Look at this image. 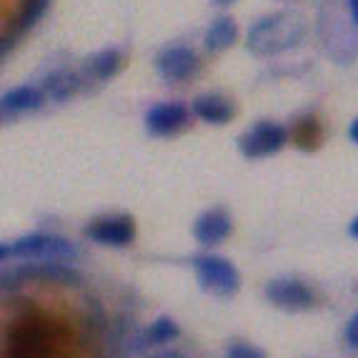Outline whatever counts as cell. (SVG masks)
I'll return each instance as SVG.
<instances>
[{
  "mask_svg": "<svg viewBox=\"0 0 358 358\" xmlns=\"http://www.w3.org/2000/svg\"><path fill=\"white\" fill-rule=\"evenodd\" d=\"M226 358H266V353L261 348L251 346V343H231Z\"/></svg>",
  "mask_w": 358,
  "mask_h": 358,
  "instance_id": "ac0fdd59",
  "label": "cell"
},
{
  "mask_svg": "<svg viewBox=\"0 0 358 358\" xmlns=\"http://www.w3.org/2000/svg\"><path fill=\"white\" fill-rule=\"evenodd\" d=\"M188 118H191V110L183 103H158L145 115V128L153 136H173L188 126Z\"/></svg>",
  "mask_w": 358,
  "mask_h": 358,
  "instance_id": "ba28073f",
  "label": "cell"
},
{
  "mask_svg": "<svg viewBox=\"0 0 358 358\" xmlns=\"http://www.w3.org/2000/svg\"><path fill=\"white\" fill-rule=\"evenodd\" d=\"M0 258H36V261H63L73 263L78 258V248L73 243H68L60 236H48V233H30L23 238L6 243L0 248Z\"/></svg>",
  "mask_w": 358,
  "mask_h": 358,
  "instance_id": "7a4b0ae2",
  "label": "cell"
},
{
  "mask_svg": "<svg viewBox=\"0 0 358 358\" xmlns=\"http://www.w3.org/2000/svg\"><path fill=\"white\" fill-rule=\"evenodd\" d=\"M78 88H80V78H78L73 71H68V68L53 71L48 78H45V83H43L45 96H48L50 101H58V103L73 98L78 93Z\"/></svg>",
  "mask_w": 358,
  "mask_h": 358,
  "instance_id": "4fadbf2b",
  "label": "cell"
},
{
  "mask_svg": "<svg viewBox=\"0 0 358 358\" xmlns=\"http://www.w3.org/2000/svg\"><path fill=\"white\" fill-rule=\"evenodd\" d=\"M120 63H123V58H120L118 50L108 48V50H101V53L93 55V58L85 63V71L96 78V80H108V78L115 76V73L120 71Z\"/></svg>",
  "mask_w": 358,
  "mask_h": 358,
  "instance_id": "9a60e30c",
  "label": "cell"
},
{
  "mask_svg": "<svg viewBox=\"0 0 358 358\" xmlns=\"http://www.w3.org/2000/svg\"><path fill=\"white\" fill-rule=\"evenodd\" d=\"M85 236L101 245H128L136 238V223L128 215H113V218H101L85 228Z\"/></svg>",
  "mask_w": 358,
  "mask_h": 358,
  "instance_id": "52a82bcc",
  "label": "cell"
},
{
  "mask_svg": "<svg viewBox=\"0 0 358 358\" xmlns=\"http://www.w3.org/2000/svg\"><path fill=\"white\" fill-rule=\"evenodd\" d=\"M193 236L203 245L223 243L231 236V218L223 210H206L193 226Z\"/></svg>",
  "mask_w": 358,
  "mask_h": 358,
  "instance_id": "30bf717a",
  "label": "cell"
},
{
  "mask_svg": "<svg viewBox=\"0 0 358 358\" xmlns=\"http://www.w3.org/2000/svg\"><path fill=\"white\" fill-rule=\"evenodd\" d=\"M10 275H13V278H23V281L63 283V286H78V283H80V275H78V271H73L71 263H63V261L30 263V266H23V268L13 271Z\"/></svg>",
  "mask_w": 358,
  "mask_h": 358,
  "instance_id": "9c48e42d",
  "label": "cell"
},
{
  "mask_svg": "<svg viewBox=\"0 0 358 358\" xmlns=\"http://www.w3.org/2000/svg\"><path fill=\"white\" fill-rule=\"evenodd\" d=\"M155 358H185L180 351H163V353H158Z\"/></svg>",
  "mask_w": 358,
  "mask_h": 358,
  "instance_id": "7402d4cb",
  "label": "cell"
},
{
  "mask_svg": "<svg viewBox=\"0 0 358 358\" xmlns=\"http://www.w3.org/2000/svg\"><path fill=\"white\" fill-rule=\"evenodd\" d=\"M196 275L201 288L215 293V296H233L241 288V273L223 256L196 258Z\"/></svg>",
  "mask_w": 358,
  "mask_h": 358,
  "instance_id": "3957f363",
  "label": "cell"
},
{
  "mask_svg": "<svg viewBox=\"0 0 358 358\" xmlns=\"http://www.w3.org/2000/svg\"><path fill=\"white\" fill-rule=\"evenodd\" d=\"M348 233H351L353 238H358V215L351 221V226H348Z\"/></svg>",
  "mask_w": 358,
  "mask_h": 358,
  "instance_id": "603a6c76",
  "label": "cell"
},
{
  "mask_svg": "<svg viewBox=\"0 0 358 358\" xmlns=\"http://www.w3.org/2000/svg\"><path fill=\"white\" fill-rule=\"evenodd\" d=\"M215 3H221V6H228V3H233V0H215Z\"/></svg>",
  "mask_w": 358,
  "mask_h": 358,
  "instance_id": "cb8c5ba5",
  "label": "cell"
},
{
  "mask_svg": "<svg viewBox=\"0 0 358 358\" xmlns=\"http://www.w3.org/2000/svg\"><path fill=\"white\" fill-rule=\"evenodd\" d=\"M236 36H238L236 23H233L231 18H218L208 30H206L203 43L210 53H218V50H226L228 45H233V43H236Z\"/></svg>",
  "mask_w": 358,
  "mask_h": 358,
  "instance_id": "5bb4252c",
  "label": "cell"
},
{
  "mask_svg": "<svg viewBox=\"0 0 358 358\" xmlns=\"http://www.w3.org/2000/svg\"><path fill=\"white\" fill-rule=\"evenodd\" d=\"M45 101V90H38L33 85H18V88L8 90L3 96V115H18L38 110Z\"/></svg>",
  "mask_w": 358,
  "mask_h": 358,
  "instance_id": "8fae6325",
  "label": "cell"
},
{
  "mask_svg": "<svg viewBox=\"0 0 358 358\" xmlns=\"http://www.w3.org/2000/svg\"><path fill=\"white\" fill-rule=\"evenodd\" d=\"M180 336L178 323L173 318L161 316L155 318L153 323L148 326V331L143 334V346H161V343H171Z\"/></svg>",
  "mask_w": 358,
  "mask_h": 358,
  "instance_id": "2e32d148",
  "label": "cell"
},
{
  "mask_svg": "<svg viewBox=\"0 0 358 358\" xmlns=\"http://www.w3.org/2000/svg\"><path fill=\"white\" fill-rule=\"evenodd\" d=\"M348 13H351L353 25H358V0H348Z\"/></svg>",
  "mask_w": 358,
  "mask_h": 358,
  "instance_id": "44dd1931",
  "label": "cell"
},
{
  "mask_svg": "<svg viewBox=\"0 0 358 358\" xmlns=\"http://www.w3.org/2000/svg\"><path fill=\"white\" fill-rule=\"evenodd\" d=\"M288 143V131L278 123L271 120H261L258 126H253L248 133H243L238 141V148L245 158H266L273 155Z\"/></svg>",
  "mask_w": 358,
  "mask_h": 358,
  "instance_id": "277c9868",
  "label": "cell"
},
{
  "mask_svg": "<svg viewBox=\"0 0 358 358\" xmlns=\"http://www.w3.org/2000/svg\"><path fill=\"white\" fill-rule=\"evenodd\" d=\"M191 108L198 118L206 120V123H213V126H223V123H228L233 118V106L223 96H215V93L198 96Z\"/></svg>",
  "mask_w": 358,
  "mask_h": 358,
  "instance_id": "7c38bea8",
  "label": "cell"
},
{
  "mask_svg": "<svg viewBox=\"0 0 358 358\" xmlns=\"http://www.w3.org/2000/svg\"><path fill=\"white\" fill-rule=\"evenodd\" d=\"M306 25L291 13H273L248 30V48L256 55H275L293 48L303 38Z\"/></svg>",
  "mask_w": 358,
  "mask_h": 358,
  "instance_id": "6da1fadb",
  "label": "cell"
},
{
  "mask_svg": "<svg viewBox=\"0 0 358 358\" xmlns=\"http://www.w3.org/2000/svg\"><path fill=\"white\" fill-rule=\"evenodd\" d=\"M348 138H351L353 143L358 145V118L351 120V126H348Z\"/></svg>",
  "mask_w": 358,
  "mask_h": 358,
  "instance_id": "ffe728a7",
  "label": "cell"
},
{
  "mask_svg": "<svg viewBox=\"0 0 358 358\" xmlns=\"http://www.w3.org/2000/svg\"><path fill=\"white\" fill-rule=\"evenodd\" d=\"M48 3L50 0H25V6H23V10H20V18H18V30H25L36 23L43 13H45Z\"/></svg>",
  "mask_w": 358,
  "mask_h": 358,
  "instance_id": "e0dca14e",
  "label": "cell"
},
{
  "mask_svg": "<svg viewBox=\"0 0 358 358\" xmlns=\"http://www.w3.org/2000/svg\"><path fill=\"white\" fill-rule=\"evenodd\" d=\"M155 68H158L163 80H168V83H180V80H188L191 76H196L198 58L191 48L173 45V48H166L158 55Z\"/></svg>",
  "mask_w": 358,
  "mask_h": 358,
  "instance_id": "8992f818",
  "label": "cell"
},
{
  "mask_svg": "<svg viewBox=\"0 0 358 358\" xmlns=\"http://www.w3.org/2000/svg\"><path fill=\"white\" fill-rule=\"evenodd\" d=\"M346 341L351 343L353 348H358V313H353L351 321L346 326Z\"/></svg>",
  "mask_w": 358,
  "mask_h": 358,
  "instance_id": "d6986e66",
  "label": "cell"
},
{
  "mask_svg": "<svg viewBox=\"0 0 358 358\" xmlns=\"http://www.w3.org/2000/svg\"><path fill=\"white\" fill-rule=\"evenodd\" d=\"M266 299L283 310H308L313 306V291L293 278H275L266 286Z\"/></svg>",
  "mask_w": 358,
  "mask_h": 358,
  "instance_id": "5b68a950",
  "label": "cell"
}]
</instances>
